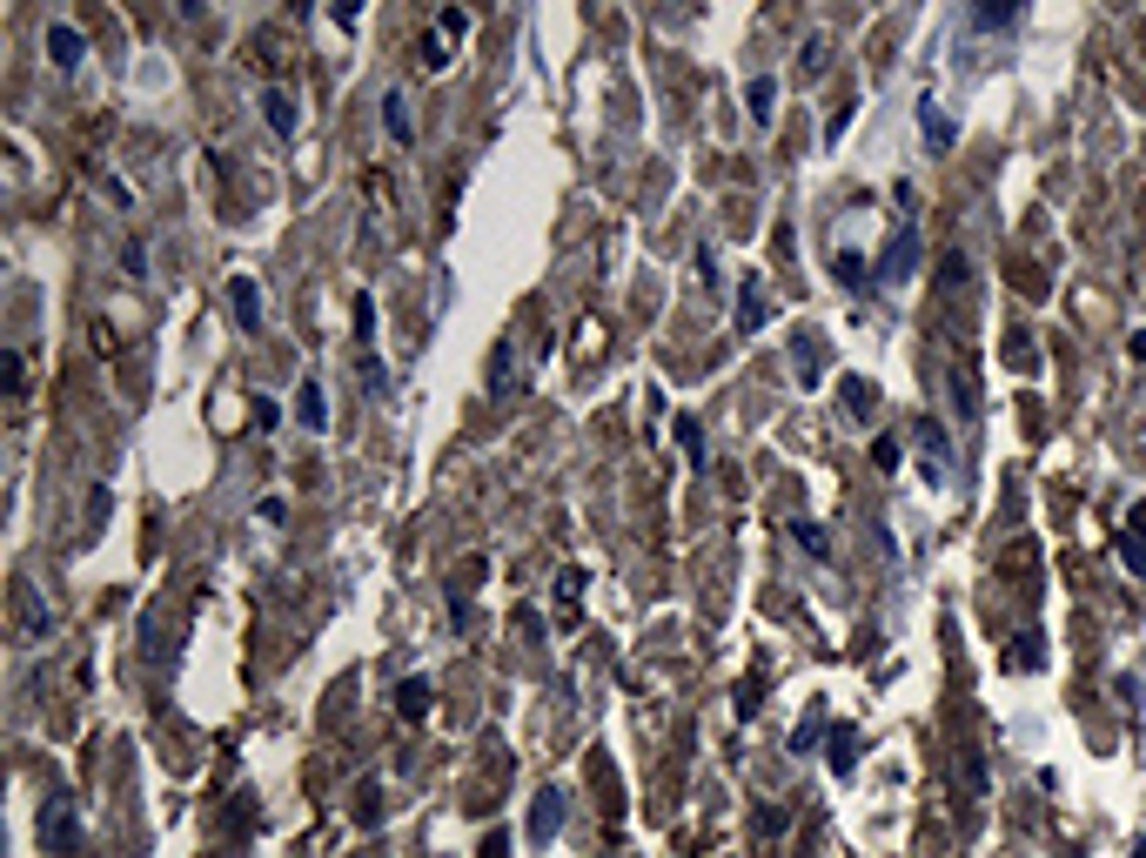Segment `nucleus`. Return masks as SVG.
<instances>
[{
	"label": "nucleus",
	"mask_w": 1146,
	"mask_h": 858,
	"mask_svg": "<svg viewBox=\"0 0 1146 858\" xmlns=\"http://www.w3.org/2000/svg\"><path fill=\"white\" fill-rule=\"evenodd\" d=\"M503 389H510V342L490 349V396H503Z\"/></svg>",
	"instance_id": "obj_20"
},
{
	"label": "nucleus",
	"mask_w": 1146,
	"mask_h": 858,
	"mask_svg": "<svg viewBox=\"0 0 1146 858\" xmlns=\"http://www.w3.org/2000/svg\"><path fill=\"white\" fill-rule=\"evenodd\" d=\"M557 825H563V791L550 785V791H537V805H530V838H537V845H550V838H557Z\"/></svg>",
	"instance_id": "obj_5"
},
{
	"label": "nucleus",
	"mask_w": 1146,
	"mask_h": 858,
	"mask_svg": "<svg viewBox=\"0 0 1146 858\" xmlns=\"http://www.w3.org/2000/svg\"><path fill=\"white\" fill-rule=\"evenodd\" d=\"M912 443H919V456H925V476L945 483V476H952V436H945V423H932V416L912 423Z\"/></svg>",
	"instance_id": "obj_2"
},
{
	"label": "nucleus",
	"mask_w": 1146,
	"mask_h": 858,
	"mask_svg": "<svg viewBox=\"0 0 1146 858\" xmlns=\"http://www.w3.org/2000/svg\"><path fill=\"white\" fill-rule=\"evenodd\" d=\"M228 309H235L242 329H262V289H255V275H235V282H228Z\"/></svg>",
	"instance_id": "obj_6"
},
{
	"label": "nucleus",
	"mask_w": 1146,
	"mask_h": 858,
	"mask_svg": "<svg viewBox=\"0 0 1146 858\" xmlns=\"http://www.w3.org/2000/svg\"><path fill=\"white\" fill-rule=\"evenodd\" d=\"M1019 21V7H986V14H972V27H1012Z\"/></svg>",
	"instance_id": "obj_24"
},
{
	"label": "nucleus",
	"mask_w": 1146,
	"mask_h": 858,
	"mask_svg": "<svg viewBox=\"0 0 1146 858\" xmlns=\"http://www.w3.org/2000/svg\"><path fill=\"white\" fill-rule=\"evenodd\" d=\"M764 322H771V302H764L758 282H744V289H738V329L751 336V329H764Z\"/></svg>",
	"instance_id": "obj_11"
},
{
	"label": "nucleus",
	"mask_w": 1146,
	"mask_h": 858,
	"mask_svg": "<svg viewBox=\"0 0 1146 858\" xmlns=\"http://www.w3.org/2000/svg\"><path fill=\"white\" fill-rule=\"evenodd\" d=\"M14 610H21V631L27 637L54 631V617H47V604H41V590H34V584H14Z\"/></svg>",
	"instance_id": "obj_8"
},
{
	"label": "nucleus",
	"mask_w": 1146,
	"mask_h": 858,
	"mask_svg": "<svg viewBox=\"0 0 1146 858\" xmlns=\"http://www.w3.org/2000/svg\"><path fill=\"white\" fill-rule=\"evenodd\" d=\"M382 128H389V141H416V121H409V94L403 88L382 94Z\"/></svg>",
	"instance_id": "obj_10"
},
{
	"label": "nucleus",
	"mask_w": 1146,
	"mask_h": 858,
	"mask_svg": "<svg viewBox=\"0 0 1146 858\" xmlns=\"http://www.w3.org/2000/svg\"><path fill=\"white\" fill-rule=\"evenodd\" d=\"M295 423H302V429H322V423H329V396H322V383H315V376H302V389H295Z\"/></svg>",
	"instance_id": "obj_9"
},
{
	"label": "nucleus",
	"mask_w": 1146,
	"mask_h": 858,
	"mask_svg": "<svg viewBox=\"0 0 1146 858\" xmlns=\"http://www.w3.org/2000/svg\"><path fill=\"white\" fill-rule=\"evenodd\" d=\"M832 269H838V282H845V289H872V282H878V275H872V262H865V255H852V249H838V262H832Z\"/></svg>",
	"instance_id": "obj_13"
},
{
	"label": "nucleus",
	"mask_w": 1146,
	"mask_h": 858,
	"mask_svg": "<svg viewBox=\"0 0 1146 858\" xmlns=\"http://www.w3.org/2000/svg\"><path fill=\"white\" fill-rule=\"evenodd\" d=\"M262 114H269V128H275L282 141L295 135V101H289L282 88H262Z\"/></svg>",
	"instance_id": "obj_12"
},
{
	"label": "nucleus",
	"mask_w": 1146,
	"mask_h": 858,
	"mask_svg": "<svg viewBox=\"0 0 1146 858\" xmlns=\"http://www.w3.org/2000/svg\"><path fill=\"white\" fill-rule=\"evenodd\" d=\"M744 101H751V121H758V128H764V121H771V101H778V81H771V74H758V81H751V94H744Z\"/></svg>",
	"instance_id": "obj_14"
},
{
	"label": "nucleus",
	"mask_w": 1146,
	"mask_h": 858,
	"mask_svg": "<svg viewBox=\"0 0 1146 858\" xmlns=\"http://www.w3.org/2000/svg\"><path fill=\"white\" fill-rule=\"evenodd\" d=\"M1133 858H1146V838H1140V845H1133Z\"/></svg>",
	"instance_id": "obj_28"
},
{
	"label": "nucleus",
	"mask_w": 1146,
	"mask_h": 858,
	"mask_svg": "<svg viewBox=\"0 0 1146 858\" xmlns=\"http://www.w3.org/2000/svg\"><path fill=\"white\" fill-rule=\"evenodd\" d=\"M81 54H88V41H81V27H74V21H54V27H47V61H54L61 74L81 68Z\"/></svg>",
	"instance_id": "obj_3"
},
{
	"label": "nucleus",
	"mask_w": 1146,
	"mask_h": 858,
	"mask_svg": "<svg viewBox=\"0 0 1146 858\" xmlns=\"http://www.w3.org/2000/svg\"><path fill=\"white\" fill-rule=\"evenodd\" d=\"M1120 557L1133 577H1146V497L1126 510V530H1120Z\"/></svg>",
	"instance_id": "obj_4"
},
{
	"label": "nucleus",
	"mask_w": 1146,
	"mask_h": 858,
	"mask_svg": "<svg viewBox=\"0 0 1146 858\" xmlns=\"http://www.w3.org/2000/svg\"><path fill=\"white\" fill-rule=\"evenodd\" d=\"M121 269H128V275H148V249H141V242H128V249H121Z\"/></svg>",
	"instance_id": "obj_25"
},
{
	"label": "nucleus",
	"mask_w": 1146,
	"mask_h": 858,
	"mask_svg": "<svg viewBox=\"0 0 1146 858\" xmlns=\"http://www.w3.org/2000/svg\"><path fill=\"white\" fill-rule=\"evenodd\" d=\"M925 141H932V148H945V141H952V121H945V108H939V101H925Z\"/></svg>",
	"instance_id": "obj_18"
},
{
	"label": "nucleus",
	"mask_w": 1146,
	"mask_h": 858,
	"mask_svg": "<svg viewBox=\"0 0 1146 858\" xmlns=\"http://www.w3.org/2000/svg\"><path fill=\"white\" fill-rule=\"evenodd\" d=\"M416 61H423L429 74H436V68H450V47H443V34H429V41H423V54H416Z\"/></svg>",
	"instance_id": "obj_22"
},
{
	"label": "nucleus",
	"mask_w": 1146,
	"mask_h": 858,
	"mask_svg": "<svg viewBox=\"0 0 1146 858\" xmlns=\"http://www.w3.org/2000/svg\"><path fill=\"white\" fill-rule=\"evenodd\" d=\"M41 838L54 845V852H81V818H74L68 805H54V812L41 818Z\"/></svg>",
	"instance_id": "obj_7"
},
{
	"label": "nucleus",
	"mask_w": 1146,
	"mask_h": 858,
	"mask_svg": "<svg viewBox=\"0 0 1146 858\" xmlns=\"http://www.w3.org/2000/svg\"><path fill=\"white\" fill-rule=\"evenodd\" d=\"M852 751H858V731H852V724H838V731H832V771H838V778L852 771Z\"/></svg>",
	"instance_id": "obj_17"
},
{
	"label": "nucleus",
	"mask_w": 1146,
	"mask_h": 858,
	"mask_svg": "<svg viewBox=\"0 0 1146 858\" xmlns=\"http://www.w3.org/2000/svg\"><path fill=\"white\" fill-rule=\"evenodd\" d=\"M791 537L805 543L811 557H832V543H825V530H818V523H791Z\"/></svg>",
	"instance_id": "obj_21"
},
{
	"label": "nucleus",
	"mask_w": 1146,
	"mask_h": 858,
	"mask_svg": "<svg viewBox=\"0 0 1146 858\" xmlns=\"http://www.w3.org/2000/svg\"><path fill=\"white\" fill-rule=\"evenodd\" d=\"M872 269H878V282H905V275L919 269V228H912V222H899V228H892V242L878 249V262H872Z\"/></svg>",
	"instance_id": "obj_1"
},
{
	"label": "nucleus",
	"mask_w": 1146,
	"mask_h": 858,
	"mask_svg": "<svg viewBox=\"0 0 1146 858\" xmlns=\"http://www.w3.org/2000/svg\"><path fill=\"white\" fill-rule=\"evenodd\" d=\"M577 590H584V570H563L557 577V610L563 617H577Z\"/></svg>",
	"instance_id": "obj_19"
},
{
	"label": "nucleus",
	"mask_w": 1146,
	"mask_h": 858,
	"mask_svg": "<svg viewBox=\"0 0 1146 858\" xmlns=\"http://www.w3.org/2000/svg\"><path fill=\"white\" fill-rule=\"evenodd\" d=\"M369 336H376V302L356 295V342H369Z\"/></svg>",
	"instance_id": "obj_23"
},
{
	"label": "nucleus",
	"mask_w": 1146,
	"mask_h": 858,
	"mask_svg": "<svg viewBox=\"0 0 1146 858\" xmlns=\"http://www.w3.org/2000/svg\"><path fill=\"white\" fill-rule=\"evenodd\" d=\"M677 443H684V456H691V463H697V470H704V429H697V416H677Z\"/></svg>",
	"instance_id": "obj_16"
},
{
	"label": "nucleus",
	"mask_w": 1146,
	"mask_h": 858,
	"mask_svg": "<svg viewBox=\"0 0 1146 858\" xmlns=\"http://www.w3.org/2000/svg\"><path fill=\"white\" fill-rule=\"evenodd\" d=\"M436 27H443V34H463V27H470V14H463V7H443V14H436Z\"/></svg>",
	"instance_id": "obj_26"
},
{
	"label": "nucleus",
	"mask_w": 1146,
	"mask_h": 858,
	"mask_svg": "<svg viewBox=\"0 0 1146 858\" xmlns=\"http://www.w3.org/2000/svg\"><path fill=\"white\" fill-rule=\"evenodd\" d=\"M396 711H403V718H423V711H429V684H423V678H403V691H396Z\"/></svg>",
	"instance_id": "obj_15"
},
{
	"label": "nucleus",
	"mask_w": 1146,
	"mask_h": 858,
	"mask_svg": "<svg viewBox=\"0 0 1146 858\" xmlns=\"http://www.w3.org/2000/svg\"><path fill=\"white\" fill-rule=\"evenodd\" d=\"M1126 349H1133V362H1146V329H1140L1133 342H1126Z\"/></svg>",
	"instance_id": "obj_27"
}]
</instances>
